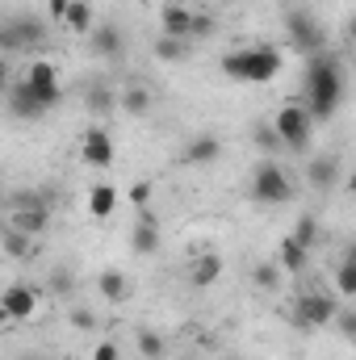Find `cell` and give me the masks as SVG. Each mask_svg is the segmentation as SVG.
<instances>
[{"instance_id":"cell-5","label":"cell","mask_w":356,"mask_h":360,"mask_svg":"<svg viewBox=\"0 0 356 360\" xmlns=\"http://www.w3.org/2000/svg\"><path fill=\"white\" fill-rule=\"evenodd\" d=\"M42 42H46V21L34 17V13H21V17L0 25V51L17 55V51H38Z\"/></svg>"},{"instance_id":"cell-6","label":"cell","mask_w":356,"mask_h":360,"mask_svg":"<svg viewBox=\"0 0 356 360\" xmlns=\"http://www.w3.org/2000/svg\"><path fill=\"white\" fill-rule=\"evenodd\" d=\"M285 34H289V46H293L298 55L323 51V30H319V21H314L306 8H289V13H285Z\"/></svg>"},{"instance_id":"cell-19","label":"cell","mask_w":356,"mask_h":360,"mask_svg":"<svg viewBox=\"0 0 356 360\" xmlns=\"http://www.w3.org/2000/svg\"><path fill=\"white\" fill-rule=\"evenodd\" d=\"M96 289H101V297H105V302H113V306H122V302L130 297V281H126L117 269L101 272V276H96Z\"/></svg>"},{"instance_id":"cell-14","label":"cell","mask_w":356,"mask_h":360,"mask_svg":"<svg viewBox=\"0 0 356 360\" xmlns=\"http://www.w3.org/2000/svg\"><path fill=\"white\" fill-rule=\"evenodd\" d=\"M193 8H184V4H164V13H160V21H164V34L168 38H184V42H193Z\"/></svg>"},{"instance_id":"cell-15","label":"cell","mask_w":356,"mask_h":360,"mask_svg":"<svg viewBox=\"0 0 356 360\" xmlns=\"http://www.w3.org/2000/svg\"><path fill=\"white\" fill-rule=\"evenodd\" d=\"M214 281H222V256L205 252V256H197V260L189 264V285H193V289H210Z\"/></svg>"},{"instance_id":"cell-36","label":"cell","mask_w":356,"mask_h":360,"mask_svg":"<svg viewBox=\"0 0 356 360\" xmlns=\"http://www.w3.org/2000/svg\"><path fill=\"white\" fill-rule=\"evenodd\" d=\"M256 143H260L265 151H281V143H276V134H272V126H265V130H256Z\"/></svg>"},{"instance_id":"cell-34","label":"cell","mask_w":356,"mask_h":360,"mask_svg":"<svg viewBox=\"0 0 356 360\" xmlns=\"http://www.w3.org/2000/svg\"><path fill=\"white\" fill-rule=\"evenodd\" d=\"M72 327H76V331H92V327H96V314H89V310H72Z\"/></svg>"},{"instance_id":"cell-37","label":"cell","mask_w":356,"mask_h":360,"mask_svg":"<svg viewBox=\"0 0 356 360\" xmlns=\"http://www.w3.org/2000/svg\"><path fill=\"white\" fill-rule=\"evenodd\" d=\"M68 4H72V0H46V13H51L55 21H63V13H68Z\"/></svg>"},{"instance_id":"cell-1","label":"cell","mask_w":356,"mask_h":360,"mask_svg":"<svg viewBox=\"0 0 356 360\" xmlns=\"http://www.w3.org/2000/svg\"><path fill=\"white\" fill-rule=\"evenodd\" d=\"M306 59L310 63H306V105L302 109L310 113V122H331L344 101V68L331 51H314Z\"/></svg>"},{"instance_id":"cell-23","label":"cell","mask_w":356,"mask_h":360,"mask_svg":"<svg viewBox=\"0 0 356 360\" xmlns=\"http://www.w3.org/2000/svg\"><path fill=\"white\" fill-rule=\"evenodd\" d=\"M63 25H68L72 34H89L92 30V4L89 0H72L68 13H63Z\"/></svg>"},{"instance_id":"cell-3","label":"cell","mask_w":356,"mask_h":360,"mask_svg":"<svg viewBox=\"0 0 356 360\" xmlns=\"http://www.w3.org/2000/svg\"><path fill=\"white\" fill-rule=\"evenodd\" d=\"M8 226L30 235V239L46 235V226H51V193H17L13 205H8Z\"/></svg>"},{"instance_id":"cell-33","label":"cell","mask_w":356,"mask_h":360,"mask_svg":"<svg viewBox=\"0 0 356 360\" xmlns=\"http://www.w3.org/2000/svg\"><path fill=\"white\" fill-rule=\"evenodd\" d=\"M51 289H55V293H72V272L68 269L51 272Z\"/></svg>"},{"instance_id":"cell-10","label":"cell","mask_w":356,"mask_h":360,"mask_svg":"<svg viewBox=\"0 0 356 360\" xmlns=\"http://www.w3.org/2000/svg\"><path fill=\"white\" fill-rule=\"evenodd\" d=\"M80 155H84V164L89 168H109L113 164V134L105 130V126H89L84 134H80Z\"/></svg>"},{"instance_id":"cell-38","label":"cell","mask_w":356,"mask_h":360,"mask_svg":"<svg viewBox=\"0 0 356 360\" xmlns=\"http://www.w3.org/2000/svg\"><path fill=\"white\" fill-rule=\"evenodd\" d=\"M8 89V63H4V59H0V92Z\"/></svg>"},{"instance_id":"cell-39","label":"cell","mask_w":356,"mask_h":360,"mask_svg":"<svg viewBox=\"0 0 356 360\" xmlns=\"http://www.w3.org/2000/svg\"><path fill=\"white\" fill-rule=\"evenodd\" d=\"M0 327H8V314H4V306H0Z\"/></svg>"},{"instance_id":"cell-8","label":"cell","mask_w":356,"mask_h":360,"mask_svg":"<svg viewBox=\"0 0 356 360\" xmlns=\"http://www.w3.org/2000/svg\"><path fill=\"white\" fill-rule=\"evenodd\" d=\"M25 84H30L34 96H38V105H42V109H55V105H59V96H63V89H59V72H55V63H51V59H34V63H30V72H25Z\"/></svg>"},{"instance_id":"cell-29","label":"cell","mask_w":356,"mask_h":360,"mask_svg":"<svg viewBox=\"0 0 356 360\" xmlns=\"http://www.w3.org/2000/svg\"><path fill=\"white\" fill-rule=\"evenodd\" d=\"M252 285L265 289V293H272V289L281 285V269H276V264H256V269H252Z\"/></svg>"},{"instance_id":"cell-4","label":"cell","mask_w":356,"mask_h":360,"mask_svg":"<svg viewBox=\"0 0 356 360\" xmlns=\"http://www.w3.org/2000/svg\"><path fill=\"white\" fill-rule=\"evenodd\" d=\"M310 113L302 109V105H281L276 109V117H272V134H276V143L285 147V151H306V143H310Z\"/></svg>"},{"instance_id":"cell-28","label":"cell","mask_w":356,"mask_h":360,"mask_svg":"<svg viewBox=\"0 0 356 360\" xmlns=\"http://www.w3.org/2000/svg\"><path fill=\"white\" fill-rule=\"evenodd\" d=\"M139 356L143 360H160L164 356V335H155V331H139Z\"/></svg>"},{"instance_id":"cell-9","label":"cell","mask_w":356,"mask_h":360,"mask_svg":"<svg viewBox=\"0 0 356 360\" xmlns=\"http://www.w3.org/2000/svg\"><path fill=\"white\" fill-rule=\"evenodd\" d=\"M293 314H298L302 327L314 331V327H327V323L340 314V302H336V293H323V289H319V293H306V297L293 306Z\"/></svg>"},{"instance_id":"cell-13","label":"cell","mask_w":356,"mask_h":360,"mask_svg":"<svg viewBox=\"0 0 356 360\" xmlns=\"http://www.w3.org/2000/svg\"><path fill=\"white\" fill-rule=\"evenodd\" d=\"M4 96H8V105H13V113H17L21 122H38V117L46 113V109L38 105V96L30 92V84H25V80H8Z\"/></svg>"},{"instance_id":"cell-32","label":"cell","mask_w":356,"mask_h":360,"mask_svg":"<svg viewBox=\"0 0 356 360\" xmlns=\"http://www.w3.org/2000/svg\"><path fill=\"white\" fill-rule=\"evenodd\" d=\"M331 323H340V331H344L348 340H352V335H356V314H352V310H344V306H340V314H336Z\"/></svg>"},{"instance_id":"cell-40","label":"cell","mask_w":356,"mask_h":360,"mask_svg":"<svg viewBox=\"0 0 356 360\" xmlns=\"http://www.w3.org/2000/svg\"><path fill=\"white\" fill-rule=\"evenodd\" d=\"M30 360H55V356H30Z\"/></svg>"},{"instance_id":"cell-2","label":"cell","mask_w":356,"mask_h":360,"mask_svg":"<svg viewBox=\"0 0 356 360\" xmlns=\"http://www.w3.org/2000/svg\"><path fill=\"white\" fill-rule=\"evenodd\" d=\"M222 76L235 84H268L281 76V55L272 46H243L222 55Z\"/></svg>"},{"instance_id":"cell-7","label":"cell","mask_w":356,"mask_h":360,"mask_svg":"<svg viewBox=\"0 0 356 360\" xmlns=\"http://www.w3.org/2000/svg\"><path fill=\"white\" fill-rule=\"evenodd\" d=\"M252 197H256L260 205H285V201L293 197V184H289V176H285L276 164H260L256 176H252Z\"/></svg>"},{"instance_id":"cell-18","label":"cell","mask_w":356,"mask_h":360,"mask_svg":"<svg viewBox=\"0 0 356 360\" xmlns=\"http://www.w3.org/2000/svg\"><path fill=\"white\" fill-rule=\"evenodd\" d=\"M306 180H310V188H331L340 180V160L336 155H314L306 164Z\"/></svg>"},{"instance_id":"cell-20","label":"cell","mask_w":356,"mask_h":360,"mask_svg":"<svg viewBox=\"0 0 356 360\" xmlns=\"http://www.w3.org/2000/svg\"><path fill=\"white\" fill-rule=\"evenodd\" d=\"M113 210H117V188L113 184H92L89 188V214L96 222H105Z\"/></svg>"},{"instance_id":"cell-17","label":"cell","mask_w":356,"mask_h":360,"mask_svg":"<svg viewBox=\"0 0 356 360\" xmlns=\"http://www.w3.org/2000/svg\"><path fill=\"white\" fill-rule=\"evenodd\" d=\"M218 155H222V143H218L214 134H197V139L184 143V155H180V160H184V164H214Z\"/></svg>"},{"instance_id":"cell-11","label":"cell","mask_w":356,"mask_h":360,"mask_svg":"<svg viewBox=\"0 0 356 360\" xmlns=\"http://www.w3.org/2000/svg\"><path fill=\"white\" fill-rule=\"evenodd\" d=\"M0 306H4V314H8V323H30V319L38 314V293H34L30 285H8V289L0 293Z\"/></svg>"},{"instance_id":"cell-21","label":"cell","mask_w":356,"mask_h":360,"mask_svg":"<svg viewBox=\"0 0 356 360\" xmlns=\"http://www.w3.org/2000/svg\"><path fill=\"white\" fill-rule=\"evenodd\" d=\"M117 105H122V113H130V117H147V113H151V92L143 89V84H126L122 96H117Z\"/></svg>"},{"instance_id":"cell-31","label":"cell","mask_w":356,"mask_h":360,"mask_svg":"<svg viewBox=\"0 0 356 360\" xmlns=\"http://www.w3.org/2000/svg\"><path fill=\"white\" fill-rule=\"evenodd\" d=\"M92 360H122V348H117L113 340H101V344L92 348Z\"/></svg>"},{"instance_id":"cell-12","label":"cell","mask_w":356,"mask_h":360,"mask_svg":"<svg viewBox=\"0 0 356 360\" xmlns=\"http://www.w3.org/2000/svg\"><path fill=\"white\" fill-rule=\"evenodd\" d=\"M84 38H89V51L96 59H122V51H126V34L117 25H92Z\"/></svg>"},{"instance_id":"cell-35","label":"cell","mask_w":356,"mask_h":360,"mask_svg":"<svg viewBox=\"0 0 356 360\" xmlns=\"http://www.w3.org/2000/svg\"><path fill=\"white\" fill-rule=\"evenodd\" d=\"M130 201H134V205H147V201H151V180H139V184L130 188Z\"/></svg>"},{"instance_id":"cell-27","label":"cell","mask_w":356,"mask_h":360,"mask_svg":"<svg viewBox=\"0 0 356 360\" xmlns=\"http://www.w3.org/2000/svg\"><path fill=\"white\" fill-rule=\"evenodd\" d=\"M336 293H340V297H352L356 293V256L352 252H348L344 264L336 269Z\"/></svg>"},{"instance_id":"cell-30","label":"cell","mask_w":356,"mask_h":360,"mask_svg":"<svg viewBox=\"0 0 356 360\" xmlns=\"http://www.w3.org/2000/svg\"><path fill=\"white\" fill-rule=\"evenodd\" d=\"M113 105V96H109V89L101 84V80H92V89H89V109H96V113H105Z\"/></svg>"},{"instance_id":"cell-16","label":"cell","mask_w":356,"mask_h":360,"mask_svg":"<svg viewBox=\"0 0 356 360\" xmlns=\"http://www.w3.org/2000/svg\"><path fill=\"white\" fill-rule=\"evenodd\" d=\"M272 264H276L281 272H289V276H293V272H306V264H310V252L285 235V239L276 243V260H272Z\"/></svg>"},{"instance_id":"cell-22","label":"cell","mask_w":356,"mask_h":360,"mask_svg":"<svg viewBox=\"0 0 356 360\" xmlns=\"http://www.w3.org/2000/svg\"><path fill=\"white\" fill-rule=\"evenodd\" d=\"M0 243H4V256H13V260H30L34 256V239L21 235V231H13V226H4Z\"/></svg>"},{"instance_id":"cell-25","label":"cell","mask_w":356,"mask_h":360,"mask_svg":"<svg viewBox=\"0 0 356 360\" xmlns=\"http://www.w3.org/2000/svg\"><path fill=\"white\" fill-rule=\"evenodd\" d=\"M189 51H193V42H184V38H160L155 42V59H164V63H180V59H189Z\"/></svg>"},{"instance_id":"cell-26","label":"cell","mask_w":356,"mask_h":360,"mask_svg":"<svg viewBox=\"0 0 356 360\" xmlns=\"http://www.w3.org/2000/svg\"><path fill=\"white\" fill-rule=\"evenodd\" d=\"M289 239H293V243H302V248L310 252V248L319 243V218H314V214H302V218H298V226L289 231Z\"/></svg>"},{"instance_id":"cell-24","label":"cell","mask_w":356,"mask_h":360,"mask_svg":"<svg viewBox=\"0 0 356 360\" xmlns=\"http://www.w3.org/2000/svg\"><path fill=\"white\" fill-rule=\"evenodd\" d=\"M130 243H134L139 256H151V252L160 248V222H139L134 235H130Z\"/></svg>"}]
</instances>
